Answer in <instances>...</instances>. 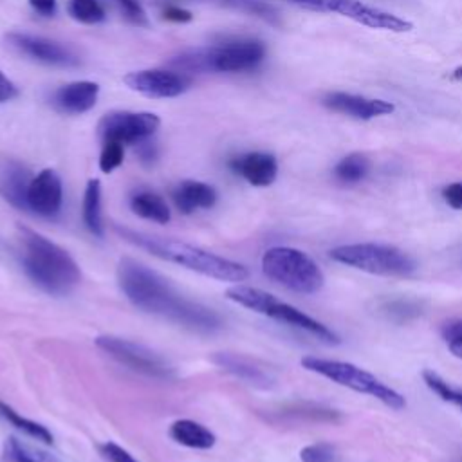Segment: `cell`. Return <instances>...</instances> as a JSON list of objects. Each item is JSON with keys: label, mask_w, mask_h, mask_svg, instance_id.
<instances>
[{"label": "cell", "mask_w": 462, "mask_h": 462, "mask_svg": "<svg viewBox=\"0 0 462 462\" xmlns=\"http://www.w3.org/2000/svg\"><path fill=\"white\" fill-rule=\"evenodd\" d=\"M301 462H339L337 449L328 442H316L301 448Z\"/></svg>", "instance_id": "30"}, {"label": "cell", "mask_w": 462, "mask_h": 462, "mask_svg": "<svg viewBox=\"0 0 462 462\" xmlns=\"http://www.w3.org/2000/svg\"><path fill=\"white\" fill-rule=\"evenodd\" d=\"M117 282L130 303L148 314H157L197 332H215L222 327L220 316L193 300L184 298L159 273L132 258H123Z\"/></svg>", "instance_id": "1"}, {"label": "cell", "mask_w": 462, "mask_h": 462, "mask_svg": "<svg viewBox=\"0 0 462 462\" xmlns=\"http://www.w3.org/2000/svg\"><path fill=\"white\" fill-rule=\"evenodd\" d=\"M18 96V88L16 85L0 70V103L11 101Z\"/></svg>", "instance_id": "38"}, {"label": "cell", "mask_w": 462, "mask_h": 462, "mask_svg": "<svg viewBox=\"0 0 462 462\" xmlns=\"http://www.w3.org/2000/svg\"><path fill=\"white\" fill-rule=\"evenodd\" d=\"M130 208L141 218H146V220H152L157 224H166L171 218L166 200L150 189L135 191L130 197Z\"/></svg>", "instance_id": "22"}, {"label": "cell", "mask_w": 462, "mask_h": 462, "mask_svg": "<svg viewBox=\"0 0 462 462\" xmlns=\"http://www.w3.org/2000/svg\"><path fill=\"white\" fill-rule=\"evenodd\" d=\"M379 312L392 321L402 323L422 314V305L411 298H390L379 303Z\"/></svg>", "instance_id": "25"}, {"label": "cell", "mask_w": 462, "mask_h": 462, "mask_svg": "<svg viewBox=\"0 0 462 462\" xmlns=\"http://www.w3.org/2000/svg\"><path fill=\"white\" fill-rule=\"evenodd\" d=\"M444 202L453 209H462V182H451L442 189Z\"/></svg>", "instance_id": "36"}, {"label": "cell", "mask_w": 462, "mask_h": 462, "mask_svg": "<svg viewBox=\"0 0 462 462\" xmlns=\"http://www.w3.org/2000/svg\"><path fill=\"white\" fill-rule=\"evenodd\" d=\"M63 202L61 179L54 170H42L31 179L27 188V211L52 218L60 213Z\"/></svg>", "instance_id": "14"}, {"label": "cell", "mask_w": 462, "mask_h": 462, "mask_svg": "<svg viewBox=\"0 0 462 462\" xmlns=\"http://www.w3.org/2000/svg\"><path fill=\"white\" fill-rule=\"evenodd\" d=\"M20 260L27 278L51 296H67L81 280L74 258L58 244L31 229L20 231Z\"/></svg>", "instance_id": "2"}, {"label": "cell", "mask_w": 462, "mask_h": 462, "mask_svg": "<svg viewBox=\"0 0 462 462\" xmlns=\"http://www.w3.org/2000/svg\"><path fill=\"white\" fill-rule=\"evenodd\" d=\"M170 437L186 446V448H193V449H209L215 446L217 437L213 431H209L206 426H202L197 420L191 419H180L175 420L170 426Z\"/></svg>", "instance_id": "20"}, {"label": "cell", "mask_w": 462, "mask_h": 462, "mask_svg": "<svg viewBox=\"0 0 462 462\" xmlns=\"http://www.w3.org/2000/svg\"><path fill=\"white\" fill-rule=\"evenodd\" d=\"M213 361L224 368L226 372L233 374L235 377L242 379V381H247L249 384H256V386H267L271 383V377L258 366H254L251 361L240 357V356H235V354H227V352H220V354H215Z\"/></svg>", "instance_id": "21"}, {"label": "cell", "mask_w": 462, "mask_h": 462, "mask_svg": "<svg viewBox=\"0 0 462 462\" xmlns=\"http://www.w3.org/2000/svg\"><path fill=\"white\" fill-rule=\"evenodd\" d=\"M226 296L245 307V309H251L254 312H260V314H265L276 321H282L285 325H291L294 328H300V330H305L312 336H316L318 339L325 341V343H330V345H337L339 343V336L330 330L327 325H323L321 321L310 318L309 314L301 312L300 309L285 303V301H280L276 300L271 292L267 291H262V289H256V287H249V285H235V287H229L226 291Z\"/></svg>", "instance_id": "6"}, {"label": "cell", "mask_w": 462, "mask_h": 462, "mask_svg": "<svg viewBox=\"0 0 462 462\" xmlns=\"http://www.w3.org/2000/svg\"><path fill=\"white\" fill-rule=\"evenodd\" d=\"M123 81L146 97H177L191 87V79L177 70L144 69L128 72Z\"/></svg>", "instance_id": "11"}, {"label": "cell", "mask_w": 462, "mask_h": 462, "mask_svg": "<svg viewBox=\"0 0 462 462\" xmlns=\"http://www.w3.org/2000/svg\"><path fill=\"white\" fill-rule=\"evenodd\" d=\"M5 455L9 457L11 462H61L54 455L29 446L23 440H18L16 437H9L5 440Z\"/></svg>", "instance_id": "27"}, {"label": "cell", "mask_w": 462, "mask_h": 462, "mask_svg": "<svg viewBox=\"0 0 462 462\" xmlns=\"http://www.w3.org/2000/svg\"><path fill=\"white\" fill-rule=\"evenodd\" d=\"M99 94V85L94 81H74L60 87L52 94L54 106L63 114H83L88 112Z\"/></svg>", "instance_id": "17"}, {"label": "cell", "mask_w": 462, "mask_h": 462, "mask_svg": "<svg viewBox=\"0 0 462 462\" xmlns=\"http://www.w3.org/2000/svg\"><path fill=\"white\" fill-rule=\"evenodd\" d=\"M0 417L5 419V420H7L11 426H14L16 430L23 431L25 435H29V437H32V439H36V440H40V442H43V444H52V442H54L52 433H51L43 424H40V422H36V420H31V419H27V417H23V415H20L13 406H9V404L4 402V401H0Z\"/></svg>", "instance_id": "24"}, {"label": "cell", "mask_w": 462, "mask_h": 462, "mask_svg": "<svg viewBox=\"0 0 462 462\" xmlns=\"http://www.w3.org/2000/svg\"><path fill=\"white\" fill-rule=\"evenodd\" d=\"M171 199L177 209L184 215H189L197 209H209L217 202V191L213 186L200 180H182L171 191Z\"/></svg>", "instance_id": "18"}, {"label": "cell", "mask_w": 462, "mask_h": 462, "mask_svg": "<svg viewBox=\"0 0 462 462\" xmlns=\"http://www.w3.org/2000/svg\"><path fill=\"white\" fill-rule=\"evenodd\" d=\"M31 173L16 162H11L0 175V193L14 208L27 211V188Z\"/></svg>", "instance_id": "19"}, {"label": "cell", "mask_w": 462, "mask_h": 462, "mask_svg": "<svg viewBox=\"0 0 462 462\" xmlns=\"http://www.w3.org/2000/svg\"><path fill=\"white\" fill-rule=\"evenodd\" d=\"M224 4L235 7V9H240V11H245L249 14H254V16H260L263 20H269V22H274L276 20V11L260 2V0H224Z\"/></svg>", "instance_id": "33"}, {"label": "cell", "mask_w": 462, "mask_h": 462, "mask_svg": "<svg viewBox=\"0 0 462 462\" xmlns=\"http://www.w3.org/2000/svg\"><path fill=\"white\" fill-rule=\"evenodd\" d=\"M422 381L440 401L449 402L462 411V388L453 386L449 381H446L437 372L428 370V368L422 370Z\"/></svg>", "instance_id": "28"}, {"label": "cell", "mask_w": 462, "mask_h": 462, "mask_svg": "<svg viewBox=\"0 0 462 462\" xmlns=\"http://www.w3.org/2000/svg\"><path fill=\"white\" fill-rule=\"evenodd\" d=\"M206 72H245L256 69L263 56L265 47L254 38H236L220 45L204 47Z\"/></svg>", "instance_id": "9"}, {"label": "cell", "mask_w": 462, "mask_h": 462, "mask_svg": "<svg viewBox=\"0 0 462 462\" xmlns=\"http://www.w3.org/2000/svg\"><path fill=\"white\" fill-rule=\"evenodd\" d=\"M368 170H370V162L363 153H350L336 164L334 175L337 180L345 184H356L366 177Z\"/></svg>", "instance_id": "26"}, {"label": "cell", "mask_w": 462, "mask_h": 462, "mask_svg": "<svg viewBox=\"0 0 462 462\" xmlns=\"http://www.w3.org/2000/svg\"><path fill=\"white\" fill-rule=\"evenodd\" d=\"M117 233L130 244L148 251L150 254L162 258L166 262L182 265L186 269H191L195 273H200L204 276L222 280V282H244L249 276V271L233 260L222 258L215 253H209L206 249H200L197 245L179 242L173 238L146 235L132 229H121L117 227Z\"/></svg>", "instance_id": "3"}, {"label": "cell", "mask_w": 462, "mask_h": 462, "mask_svg": "<svg viewBox=\"0 0 462 462\" xmlns=\"http://www.w3.org/2000/svg\"><path fill=\"white\" fill-rule=\"evenodd\" d=\"M96 345L110 357H114L117 363L128 366L137 374L166 381L175 377L173 366L164 357H161L157 352L150 350L144 345L117 336H97Z\"/></svg>", "instance_id": "8"}, {"label": "cell", "mask_w": 462, "mask_h": 462, "mask_svg": "<svg viewBox=\"0 0 462 462\" xmlns=\"http://www.w3.org/2000/svg\"><path fill=\"white\" fill-rule=\"evenodd\" d=\"M119 4V7L123 9L125 16L132 22V23H137V25H146V13L141 5L139 0H116Z\"/></svg>", "instance_id": "34"}, {"label": "cell", "mask_w": 462, "mask_h": 462, "mask_svg": "<svg viewBox=\"0 0 462 462\" xmlns=\"http://www.w3.org/2000/svg\"><path fill=\"white\" fill-rule=\"evenodd\" d=\"M9 43L20 51L22 54L42 61L45 65H54V67H74L79 63V58L65 45L43 38V36H32V34H23V32H11L7 34Z\"/></svg>", "instance_id": "12"}, {"label": "cell", "mask_w": 462, "mask_h": 462, "mask_svg": "<svg viewBox=\"0 0 462 462\" xmlns=\"http://www.w3.org/2000/svg\"><path fill=\"white\" fill-rule=\"evenodd\" d=\"M321 103L334 112L350 116L354 119H365V121L392 114L395 110V106L390 101L372 99V97L346 94V92H328L321 99Z\"/></svg>", "instance_id": "15"}, {"label": "cell", "mask_w": 462, "mask_h": 462, "mask_svg": "<svg viewBox=\"0 0 462 462\" xmlns=\"http://www.w3.org/2000/svg\"><path fill=\"white\" fill-rule=\"evenodd\" d=\"M337 263L379 276H406L415 271V260L402 249L388 244H345L330 251Z\"/></svg>", "instance_id": "7"}, {"label": "cell", "mask_w": 462, "mask_h": 462, "mask_svg": "<svg viewBox=\"0 0 462 462\" xmlns=\"http://www.w3.org/2000/svg\"><path fill=\"white\" fill-rule=\"evenodd\" d=\"M263 274L301 294H314L325 285V274L321 267L303 251L294 247H271L262 256Z\"/></svg>", "instance_id": "5"}, {"label": "cell", "mask_w": 462, "mask_h": 462, "mask_svg": "<svg viewBox=\"0 0 462 462\" xmlns=\"http://www.w3.org/2000/svg\"><path fill=\"white\" fill-rule=\"evenodd\" d=\"M285 2L300 5L303 9H310V11L330 13V0H285Z\"/></svg>", "instance_id": "39"}, {"label": "cell", "mask_w": 462, "mask_h": 462, "mask_svg": "<svg viewBox=\"0 0 462 462\" xmlns=\"http://www.w3.org/2000/svg\"><path fill=\"white\" fill-rule=\"evenodd\" d=\"M123 159H125V150L121 143L103 141V150L99 155V170L103 173L114 171L117 166H121Z\"/></svg>", "instance_id": "32"}, {"label": "cell", "mask_w": 462, "mask_h": 462, "mask_svg": "<svg viewBox=\"0 0 462 462\" xmlns=\"http://www.w3.org/2000/svg\"><path fill=\"white\" fill-rule=\"evenodd\" d=\"M229 168L256 188L271 186L278 175L276 157L267 152H247L236 155L229 161Z\"/></svg>", "instance_id": "16"}, {"label": "cell", "mask_w": 462, "mask_h": 462, "mask_svg": "<svg viewBox=\"0 0 462 462\" xmlns=\"http://www.w3.org/2000/svg\"><path fill=\"white\" fill-rule=\"evenodd\" d=\"M330 13H337L341 16H346L372 29H383V31H393V32H404L413 29L411 22L399 18L397 14H392L379 7L366 5L359 0H330Z\"/></svg>", "instance_id": "13"}, {"label": "cell", "mask_w": 462, "mask_h": 462, "mask_svg": "<svg viewBox=\"0 0 462 462\" xmlns=\"http://www.w3.org/2000/svg\"><path fill=\"white\" fill-rule=\"evenodd\" d=\"M103 455L110 460V462H137L126 449H123L119 444L116 442H105L101 446Z\"/></svg>", "instance_id": "35"}, {"label": "cell", "mask_w": 462, "mask_h": 462, "mask_svg": "<svg viewBox=\"0 0 462 462\" xmlns=\"http://www.w3.org/2000/svg\"><path fill=\"white\" fill-rule=\"evenodd\" d=\"M137 144H139L137 153H139V157H141L143 162H153V161L157 159V146H155L153 143H148V141L144 139V141H141V143H137Z\"/></svg>", "instance_id": "41"}, {"label": "cell", "mask_w": 462, "mask_h": 462, "mask_svg": "<svg viewBox=\"0 0 462 462\" xmlns=\"http://www.w3.org/2000/svg\"><path fill=\"white\" fill-rule=\"evenodd\" d=\"M31 7L43 14V16H54L58 11V0H29Z\"/></svg>", "instance_id": "40"}, {"label": "cell", "mask_w": 462, "mask_h": 462, "mask_svg": "<svg viewBox=\"0 0 462 462\" xmlns=\"http://www.w3.org/2000/svg\"><path fill=\"white\" fill-rule=\"evenodd\" d=\"M161 121L152 112H110L101 117L97 132L103 141H116L121 144H137L155 134Z\"/></svg>", "instance_id": "10"}, {"label": "cell", "mask_w": 462, "mask_h": 462, "mask_svg": "<svg viewBox=\"0 0 462 462\" xmlns=\"http://www.w3.org/2000/svg\"><path fill=\"white\" fill-rule=\"evenodd\" d=\"M440 336H442L448 350L455 357L462 359V319L457 318V319H449V321L442 323Z\"/></svg>", "instance_id": "31"}, {"label": "cell", "mask_w": 462, "mask_h": 462, "mask_svg": "<svg viewBox=\"0 0 462 462\" xmlns=\"http://www.w3.org/2000/svg\"><path fill=\"white\" fill-rule=\"evenodd\" d=\"M69 14L81 23H99L105 20V9L97 0H69Z\"/></svg>", "instance_id": "29"}, {"label": "cell", "mask_w": 462, "mask_h": 462, "mask_svg": "<svg viewBox=\"0 0 462 462\" xmlns=\"http://www.w3.org/2000/svg\"><path fill=\"white\" fill-rule=\"evenodd\" d=\"M301 366L309 372H314L318 375H323L330 379L332 383L350 388L357 393H366L370 397H375L384 406L392 410H402L406 406V399L388 384H384L379 377L366 372L365 368L339 361V359H325L316 356H305L301 357Z\"/></svg>", "instance_id": "4"}, {"label": "cell", "mask_w": 462, "mask_h": 462, "mask_svg": "<svg viewBox=\"0 0 462 462\" xmlns=\"http://www.w3.org/2000/svg\"><path fill=\"white\" fill-rule=\"evenodd\" d=\"M162 18L168 22H175V23H186L193 18V14L188 9H182L177 5H168L162 9Z\"/></svg>", "instance_id": "37"}, {"label": "cell", "mask_w": 462, "mask_h": 462, "mask_svg": "<svg viewBox=\"0 0 462 462\" xmlns=\"http://www.w3.org/2000/svg\"><path fill=\"white\" fill-rule=\"evenodd\" d=\"M453 78H457V79H462V67H457V69H455V72H453Z\"/></svg>", "instance_id": "42"}, {"label": "cell", "mask_w": 462, "mask_h": 462, "mask_svg": "<svg viewBox=\"0 0 462 462\" xmlns=\"http://www.w3.org/2000/svg\"><path fill=\"white\" fill-rule=\"evenodd\" d=\"M81 217L85 227L97 238H103V218H101V182L97 179H90L83 195Z\"/></svg>", "instance_id": "23"}]
</instances>
